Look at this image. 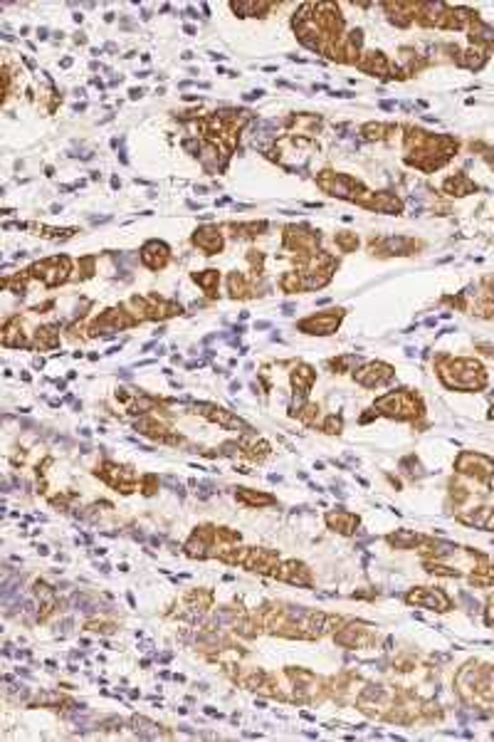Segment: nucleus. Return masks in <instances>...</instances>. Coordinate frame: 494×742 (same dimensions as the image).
<instances>
[{
	"label": "nucleus",
	"mask_w": 494,
	"mask_h": 742,
	"mask_svg": "<svg viewBox=\"0 0 494 742\" xmlns=\"http://www.w3.org/2000/svg\"><path fill=\"white\" fill-rule=\"evenodd\" d=\"M440 376L445 381V386H450V389L477 391L487 384V374H484L482 364L474 362V359H450L440 369Z\"/></svg>",
	"instance_id": "nucleus-1"
},
{
	"label": "nucleus",
	"mask_w": 494,
	"mask_h": 742,
	"mask_svg": "<svg viewBox=\"0 0 494 742\" xmlns=\"http://www.w3.org/2000/svg\"><path fill=\"white\" fill-rule=\"evenodd\" d=\"M376 408L386 413V416L400 418V421H410V418L420 416V411H423L420 401L415 399L410 391H405V389L403 391H393V394H388V396H383V399H378Z\"/></svg>",
	"instance_id": "nucleus-2"
},
{
	"label": "nucleus",
	"mask_w": 494,
	"mask_h": 742,
	"mask_svg": "<svg viewBox=\"0 0 494 742\" xmlns=\"http://www.w3.org/2000/svg\"><path fill=\"white\" fill-rule=\"evenodd\" d=\"M405 601L410 606H423V609H433V611H450L452 609V601L445 592L440 589H413L410 594H405Z\"/></svg>",
	"instance_id": "nucleus-3"
},
{
	"label": "nucleus",
	"mask_w": 494,
	"mask_h": 742,
	"mask_svg": "<svg viewBox=\"0 0 494 742\" xmlns=\"http://www.w3.org/2000/svg\"><path fill=\"white\" fill-rule=\"evenodd\" d=\"M30 273L35 275V278H43L45 285L52 287V285H59L67 280L69 260L67 257H50V260H43V262H38V265H32Z\"/></svg>",
	"instance_id": "nucleus-4"
},
{
	"label": "nucleus",
	"mask_w": 494,
	"mask_h": 742,
	"mask_svg": "<svg viewBox=\"0 0 494 742\" xmlns=\"http://www.w3.org/2000/svg\"><path fill=\"white\" fill-rule=\"evenodd\" d=\"M457 470L467 473V476H474L477 480H487L489 476H494V460H489L487 455H479V453H463L457 458Z\"/></svg>",
	"instance_id": "nucleus-5"
},
{
	"label": "nucleus",
	"mask_w": 494,
	"mask_h": 742,
	"mask_svg": "<svg viewBox=\"0 0 494 742\" xmlns=\"http://www.w3.org/2000/svg\"><path fill=\"white\" fill-rule=\"evenodd\" d=\"M336 643L346 648H358V646H371L373 643V626L366 624H349L341 629V634L336 636Z\"/></svg>",
	"instance_id": "nucleus-6"
},
{
	"label": "nucleus",
	"mask_w": 494,
	"mask_h": 742,
	"mask_svg": "<svg viewBox=\"0 0 494 742\" xmlns=\"http://www.w3.org/2000/svg\"><path fill=\"white\" fill-rule=\"evenodd\" d=\"M354 379L358 381L361 386H368V389H373V386H383L388 384V381L393 379V369L388 366V364H366L363 369H358L356 374H354Z\"/></svg>",
	"instance_id": "nucleus-7"
},
{
	"label": "nucleus",
	"mask_w": 494,
	"mask_h": 742,
	"mask_svg": "<svg viewBox=\"0 0 494 742\" xmlns=\"http://www.w3.org/2000/svg\"><path fill=\"white\" fill-rule=\"evenodd\" d=\"M275 577L287 584H294V587H307V589L312 587V574H309V569L302 562H287V564H282L275 571Z\"/></svg>",
	"instance_id": "nucleus-8"
},
{
	"label": "nucleus",
	"mask_w": 494,
	"mask_h": 742,
	"mask_svg": "<svg viewBox=\"0 0 494 742\" xmlns=\"http://www.w3.org/2000/svg\"><path fill=\"white\" fill-rule=\"evenodd\" d=\"M339 322L341 315H314L309 320H304L299 324V329L307 331V334H331V331H336Z\"/></svg>",
	"instance_id": "nucleus-9"
},
{
	"label": "nucleus",
	"mask_w": 494,
	"mask_h": 742,
	"mask_svg": "<svg viewBox=\"0 0 494 742\" xmlns=\"http://www.w3.org/2000/svg\"><path fill=\"white\" fill-rule=\"evenodd\" d=\"M193 243H196V245L201 248L205 255H215V252H220V248H223V238H220L218 228H201V230H196V235H193Z\"/></svg>",
	"instance_id": "nucleus-10"
},
{
	"label": "nucleus",
	"mask_w": 494,
	"mask_h": 742,
	"mask_svg": "<svg viewBox=\"0 0 494 742\" xmlns=\"http://www.w3.org/2000/svg\"><path fill=\"white\" fill-rule=\"evenodd\" d=\"M141 260H144V265L151 267V270H161V267L168 262V248L159 241L146 243L144 250H141Z\"/></svg>",
	"instance_id": "nucleus-11"
},
{
	"label": "nucleus",
	"mask_w": 494,
	"mask_h": 742,
	"mask_svg": "<svg viewBox=\"0 0 494 742\" xmlns=\"http://www.w3.org/2000/svg\"><path fill=\"white\" fill-rule=\"evenodd\" d=\"M363 206L366 208H373V211H381V213H400V201L393 196V193H378V196H373L371 201H363Z\"/></svg>",
	"instance_id": "nucleus-12"
},
{
	"label": "nucleus",
	"mask_w": 494,
	"mask_h": 742,
	"mask_svg": "<svg viewBox=\"0 0 494 742\" xmlns=\"http://www.w3.org/2000/svg\"><path fill=\"white\" fill-rule=\"evenodd\" d=\"M460 522L472 525L479 529H494V510L492 508H477L467 515H460Z\"/></svg>",
	"instance_id": "nucleus-13"
},
{
	"label": "nucleus",
	"mask_w": 494,
	"mask_h": 742,
	"mask_svg": "<svg viewBox=\"0 0 494 742\" xmlns=\"http://www.w3.org/2000/svg\"><path fill=\"white\" fill-rule=\"evenodd\" d=\"M326 522H329L331 527L339 529L341 534H351L358 527V518L351 513H331L329 518H326Z\"/></svg>",
	"instance_id": "nucleus-14"
},
{
	"label": "nucleus",
	"mask_w": 494,
	"mask_h": 742,
	"mask_svg": "<svg viewBox=\"0 0 494 742\" xmlns=\"http://www.w3.org/2000/svg\"><path fill=\"white\" fill-rule=\"evenodd\" d=\"M442 188H445V191L450 193V196H467V193L477 191V186H474V183L470 181V178L465 176V173H457L455 178H447L445 186H442Z\"/></svg>",
	"instance_id": "nucleus-15"
},
{
	"label": "nucleus",
	"mask_w": 494,
	"mask_h": 742,
	"mask_svg": "<svg viewBox=\"0 0 494 742\" xmlns=\"http://www.w3.org/2000/svg\"><path fill=\"white\" fill-rule=\"evenodd\" d=\"M388 542H391L395 550H413V547L420 542V534L410 532V529H398L395 534L388 537Z\"/></svg>",
	"instance_id": "nucleus-16"
},
{
	"label": "nucleus",
	"mask_w": 494,
	"mask_h": 742,
	"mask_svg": "<svg viewBox=\"0 0 494 742\" xmlns=\"http://www.w3.org/2000/svg\"><path fill=\"white\" fill-rule=\"evenodd\" d=\"M292 381H294V386H297L299 394H307V391L312 389V384H314V371H312V366L302 364L299 369H294Z\"/></svg>",
	"instance_id": "nucleus-17"
},
{
	"label": "nucleus",
	"mask_w": 494,
	"mask_h": 742,
	"mask_svg": "<svg viewBox=\"0 0 494 742\" xmlns=\"http://www.w3.org/2000/svg\"><path fill=\"white\" fill-rule=\"evenodd\" d=\"M59 344V334H57V327H43L38 329V336H35V347L38 349H52Z\"/></svg>",
	"instance_id": "nucleus-18"
},
{
	"label": "nucleus",
	"mask_w": 494,
	"mask_h": 742,
	"mask_svg": "<svg viewBox=\"0 0 494 742\" xmlns=\"http://www.w3.org/2000/svg\"><path fill=\"white\" fill-rule=\"evenodd\" d=\"M198 285L205 290L210 297H215V290H218V270H205V273H196L193 275Z\"/></svg>",
	"instance_id": "nucleus-19"
},
{
	"label": "nucleus",
	"mask_w": 494,
	"mask_h": 742,
	"mask_svg": "<svg viewBox=\"0 0 494 742\" xmlns=\"http://www.w3.org/2000/svg\"><path fill=\"white\" fill-rule=\"evenodd\" d=\"M238 500L245 502V505H252V508H257V505H270L272 497L270 495H260V492H250L247 487H240Z\"/></svg>",
	"instance_id": "nucleus-20"
},
{
	"label": "nucleus",
	"mask_w": 494,
	"mask_h": 742,
	"mask_svg": "<svg viewBox=\"0 0 494 742\" xmlns=\"http://www.w3.org/2000/svg\"><path fill=\"white\" fill-rule=\"evenodd\" d=\"M472 40H482V43H489V40H494V30H489L487 25H474L472 27Z\"/></svg>",
	"instance_id": "nucleus-21"
},
{
	"label": "nucleus",
	"mask_w": 494,
	"mask_h": 742,
	"mask_svg": "<svg viewBox=\"0 0 494 742\" xmlns=\"http://www.w3.org/2000/svg\"><path fill=\"white\" fill-rule=\"evenodd\" d=\"M336 243H339V248H341V250H344V252L354 250V248H356V245H358V241H356V235H346V233L336 235Z\"/></svg>",
	"instance_id": "nucleus-22"
},
{
	"label": "nucleus",
	"mask_w": 494,
	"mask_h": 742,
	"mask_svg": "<svg viewBox=\"0 0 494 742\" xmlns=\"http://www.w3.org/2000/svg\"><path fill=\"white\" fill-rule=\"evenodd\" d=\"M230 292H233V297H245V280L240 275L230 278Z\"/></svg>",
	"instance_id": "nucleus-23"
},
{
	"label": "nucleus",
	"mask_w": 494,
	"mask_h": 742,
	"mask_svg": "<svg viewBox=\"0 0 494 742\" xmlns=\"http://www.w3.org/2000/svg\"><path fill=\"white\" fill-rule=\"evenodd\" d=\"M324 428H326V433H339V431H341V418L331 416L329 421H326Z\"/></svg>",
	"instance_id": "nucleus-24"
},
{
	"label": "nucleus",
	"mask_w": 494,
	"mask_h": 742,
	"mask_svg": "<svg viewBox=\"0 0 494 742\" xmlns=\"http://www.w3.org/2000/svg\"><path fill=\"white\" fill-rule=\"evenodd\" d=\"M489 418H494V406H492V411H489Z\"/></svg>",
	"instance_id": "nucleus-25"
}]
</instances>
